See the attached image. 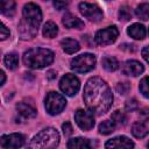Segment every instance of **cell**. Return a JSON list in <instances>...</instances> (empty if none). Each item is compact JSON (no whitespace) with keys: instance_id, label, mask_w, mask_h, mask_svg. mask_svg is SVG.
<instances>
[{"instance_id":"obj_1","label":"cell","mask_w":149,"mask_h":149,"mask_svg":"<svg viewBox=\"0 0 149 149\" xmlns=\"http://www.w3.org/2000/svg\"><path fill=\"white\" fill-rule=\"evenodd\" d=\"M83 97L88 111L98 115L106 113L113 104V94L109 86L99 77H92L87 80Z\"/></svg>"},{"instance_id":"obj_2","label":"cell","mask_w":149,"mask_h":149,"mask_svg":"<svg viewBox=\"0 0 149 149\" xmlns=\"http://www.w3.org/2000/svg\"><path fill=\"white\" fill-rule=\"evenodd\" d=\"M42 21V12L36 3H27L22 9V20L19 24V34L22 40L36 36L38 26Z\"/></svg>"},{"instance_id":"obj_3","label":"cell","mask_w":149,"mask_h":149,"mask_svg":"<svg viewBox=\"0 0 149 149\" xmlns=\"http://www.w3.org/2000/svg\"><path fill=\"white\" fill-rule=\"evenodd\" d=\"M54 62V52L44 48L29 49L23 54V63L31 69H42Z\"/></svg>"},{"instance_id":"obj_4","label":"cell","mask_w":149,"mask_h":149,"mask_svg":"<svg viewBox=\"0 0 149 149\" xmlns=\"http://www.w3.org/2000/svg\"><path fill=\"white\" fill-rule=\"evenodd\" d=\"M59 143V134L55 128H44L37 133L28 144L29 148L36 149H50L57 147Z\"/></svg>"},{"instance_id":"obj_5","label":"cell","mask_w":149,"mask_h":149,"mask_svg":"<svg viewBox=\"0 0 149 149\" xmlns=\"http://www.w3.org/2000/svg\"><path fill=\"white\" fill-rule=\"evenodd\" d=\"M95 56L92 54H81L74 57L71 61V69L78 73H85L94 69L95 66Z\"/></svg>"},{"instance_id":"obj_6","label":"cell","mask_w":149,"mask_h":149,"mask_svg":"<svg viewBox=\"0 0 149 149\" xmlns=\"http://www.w3.org/2000/svg\"><path fill=\"white\" fill-rule=\"evenodd\" d=\"M65 105H66V100L62 94L54 92V91H51L47 94L44 106L49 114H51V115L59 114L65 108Z\"/></svg>"},{"instance_id":"obj_7","label":"cell","mask_w":149,"mask_h":149,"mask_svg":"<svg viewBox=\"0 0 149 149\" xmlns=\"http://www.w3.org/2000/svg\"><path fill=\"white\" fill-rule=\"evenodd\" d=\"M59 87H61L63 93H65L66 95L72 97L79 91L80 83H79V79L74 74L66 73L65 76L62 77V79L59 81Z\"/></svg>"},{"instance_id":"obj_8","label":"cell","mask_w":149,"mask_h":149,"mask_svg":"<svg viewBox=\"0 0 149 149\" xmlns=\"http://www.w3.org/2000/svg\"><path fill=\"white\" fill-rule=\"evenodd\" d=\"M118 35H119L118 28L115 26H111L105 29L98 30L95 33L94 41H95V43H98L100 45H108V44H112L116 40Z\"/></svg>"},{"instance_id":"obj_9","label":"cell","mask_w":149,"mask_h":149,"mask_svg":"<svg viewBox=\"0 0 149 149\" xmlns=\"http://www.w3.org/2000/svg\"><path fill=\"white\" fill-rule=\"evenodd\" d=\"M79 10H80V13L86 19H88L90 21H93V22L101 21L102 16H104L102 10L97 5L88 3V2H81V3H79Z\"/></svg>"},{"instance_id":"obj_10","label":"cell","mask_w":149,"mask_h":149,"mask_svg":"<svg viewBox=\"0 0 149 149\" xmlns=\"http://www.w3.org/2000/svg\"><path fill=\"white\" fill-rule=\"evenodd\" d=\"M74 120L79 128H81L83 130H90L94 126V118L91 111L87 112L84 109H77L74 113Z\"/></svg>"},{"instance_id":"obj_11","label":"cell","mask_w":149,"mask_h":149,"mask_svg":"<svg viewBox=\"0 0 149 149\" xmlns=\"http://www.w3.org/2000/svg\"><path fill=\"white\" fill-rule=\"evenodd\" d=\"M24 144V136L22 134H9L2 135L0 139V146L2 148H19Z\"/></svg>"},{"instance_id":"obj_12","label":"cell","mask_w":149,"mask_h":149,"mask_svg":"<svg viewBox=\"0 0 149 149\" xmlns=\"http://www.w3.org/2000/svg\"><path fill=\"white\" fill-rule=\"evenodd\" d=\"M122 72L127 76H133V77H136V76H140L143 71H144V68L143 65L137 62V61H127L122 64Z\"/></svg>"},{"instance_id":"obj_13","label":"cell","mask_w":149,"mask_h":149,"mask_svg":"<svg viewBox=\"0 0 149 149\" xmlns=\"http://www.w3.org/2000/svg\"><path fill=\"white\" fill-rule=\"evenodd\" d=\"M16 111L17 113L23 118V119H31L36 116V109L31 102L28 101H20L16 105Z\"/></svg>"},{"instance_id":"obj_14","label":"cell","mask_w":149,"mask_h":149,"mask_svg":"<svg viewBox=\"0 0 149 149\" xmlns=\"http://www.w3.org/2000/svg\"><path fill=\"white\" fill-rule=\"evenodd\" d=\"M106 148H133L134 143L126 136H116L111 139L105 144Z\"/></svg>"},{"instance_id":"obj_15","label":"cell","mask_w":149,"mask_h":149,"mask_svg":"<svg viewBox=\"0 0 149 149\" xmlns=\"http://www.w3.org/2000/svg\"><path fill=\"white\" fill-rule=\"evenodd\" d=\"M63 24L66 27V28H76V29H81L84 27V22L78 19L77 16L68 13L63 16V20H62Z\"/></svg>"},{"instance_id":"obj_16","label":"cell","mask_w":149,"mask_h":149,"mask_svg":"<svg viewBox=\"0 0 149 149\" xmlns=\"http://www.w3.org/2000/svg\"><path fill=\"white\" fill-rule=\"evenodd\" d=\"M127 33L130 37L135 40H143L146 37V28L140 23H134L128 27Z\"/></svg>"},{"instance_id":"obj_17","label":"cell","mask_w":149,"mask_h":149,"mask_svg":"<svg viewBox=\"0 0 149 149\" xmlns=\"http://www.w3.org/2000/svg\"><path fill=\"white\" fill-rule=\"evenodd\" d=\"M61 45L66 54H74L80 49L79 43L73 38H64L61 41Z\"/></svg>"},{"instance_id":"obj_18","label":"cell","mask_w":149,"mask_h":149,"mask_svg":"<svg viewBox=\"0 0 149 149\" xmlns=\"http://www.w3.org/2000/svg\"><path fill=\"white\" fill-rule=\"evenodd\" d=\"M91 144L88 142L87 139H83V137H74V139H71L69 140L68 142V148H71V149H86V148H90Z\"/></svg>"},{"instance_id":"obj_19","label":"cell","mask_w":149,"mask_h":149,"mask_svg":"<svg viewBox=\"0 0 149 149\" xmlns=\"http://www.w3.org/2000/svg\"><path fill=\"white\" fill-rule=\"evenodd\" d=\"M132 133H133V135L135 137L142 139V137L148 135L149 130H148V128L146 127V125L143 122H135L133 125V127H132Z\"/></svg>"},{"instance_id":"obj_20","label":"cell","mask_w":149,"mask_h":149,"mask_svg":"<svg viewBox=\"0 0 149 149\" xmlns=\"http://www.w3.org/2000/svg\"><path fill=\"white\" fill-rule=\"evenodd\" d=\"M57 33H58V27L52 21H49L43 26V35H44V37L54 38L57 35Z\"/></svg>"},{"instance_id":"obj_21","label":"cell","mask_w":149,"mask_h":149,"mask_svg":"<svg viewBox=\"0 0 149 149\" xmlns=\"http://www.w3.org/2000/svg\"><path fill=\"white\" fill-rule=\"evenodd\" d=\"M15 12L14 0H1V13L6 16H12Z\"/></svg>"},{"instance_id":"obj_22","label":"cell","mask_w":149,"mask_h":149,"mask_svg":"<svg viewBox=\"0 0 149 149\" xmlns=\"http://www.w3.org/2000/svg\"><path fill=\"white\" fill-rule=\"evenodd\" d=\"M3 62L6 64V66L9 69V70H14L17 68L19 65V56L15 54V52H9L3 58Z\"/></svg>"},{"instance_id":"obj_23","label":"cell","mask_w":149,"mask_h":149,"mask_svg":"<svg viewBox=\"0 0 149 149\" xmlns=\"http://www.w3.org/2000/svg\"><path fill=\"white\" fill-rule=\"evenodd\" d=\"M101 64H102L104 69H106L107 71H115L119 68V62L116 61V58L111 57V56L104 57L101 61Z\"/></svg>"},{"instance_id":"obj_24","label":"cell","mask_w":149,"mask_h":149,"mask_svg":"<svg viewBox=\"0 0 149 149\" xmlns=\"http://www.w3.org/2000/svg\"><path fill=\"white\" fill-rule=\"evenodd\" d=\"M115 129V122L113 120H105L99 125V132L104 135H108L113 133Z\"/></svg>"},{"instance_id":"obj_25","label":"cell","mask_w":149,"mask_h":149,"mask_svg":"<svg viewBox=\"0 0 149 149\" xmlns=\"http://www.w3.org/2000/svg\"><path fill=\"white\" fill-rule=\"evenodd\" d=\"M135 14L140 20H149V3H142L136 7Z\"/></svg>"},{"instance_id":"obj_26","label":"cell","mask_w":149,"mask_h":149,"mask_svg":"<svg viewBox=\"0 0 149 149\" xmlns=\"http://www.w3.org/2000/svg\"><path fill=\"white\" fill-rule=\"evenodd\" d=\"M139 88H140V92L142 93L143 97L149 98V77H144V78L140 81Z\"/></svg>"},{"instance_id":"obj_27","label":"cell","mask_w":149,"mask_h":149,"mask_svg":"<svg viewBox=\"0 0 149 149\" xmlns=\"http://www.w3.org/2000/svg\"><path fill=\"white\" fill-rule=\"evenodd\" d=\"M112 120H113L115 123L125 125L126 121H127V118H126L125 113H122V112H120V111H115V112L112 114Z\"/></svg>"},{"instance_id":"obj_28","label":"cell","mask_w":149,"mask_h":149,"mask_svg":"<svg viewBox=\"0 0 149 149\" xmlns=\"http://www.w3.org/2000/svg\"><path fill=\"white\" fill-rule=\"evenodd\" d=\"M119 17L120 20H123V21H128L132 19V12L129 9L128 6H122L119 10Z\"/></svg>"},{"instance_id":"obj_29","label":"cell","mask_w":149,"mask_h":149,"mask_svg":"<svg viewBox=\"0 0 149 149\" xmlns=\"http://www.w3.org/2000/svg\"><path fill=\"white\" fill-rule=\"evenodd\" d=\"M129 88H130V86H129L128 83H119V84L116 85V91H118V93H120V94H122V95L127 94L128 91H129Z\"/></svg>"},{"instance_id":"obj_30","label":"cell","mask_w":149,"mask_h":149,"mask_svg":"<svg viewBox=\"0 0 149 149\" xmlns=\"http://www.w3.org/2000/svg\"><path fill=\"white\" fill-rule=\"evenodd\" d=\"M70 2H71V0H54V1H52L54 7H55L56 9H58V10L65 8Z\"/></svg>"},{"instance_id":"obj_31","label":"cell","mask_w":149,"mask_h":149,"mask_svg":"<svg viewBox=\"0 0 149 149\" xmlns=\"http://www.w3.org/2000/svg\"><path fill=\"white\" fill-rule=\"evenodd\" d=\"M137 107H139V104H137L136 99H130V100H128V101L126 102V109H127V111L133 112V111H135Z\"/></svg>"},{"instance_id":"obj_32","label":"cell","mask_w":149,"mask_h":149,"mask_svg":"<svg viewBox=\"0 0 149 149\" xmlns=\"http://www.w3.org/2000/svg\"><path fill=\"white\" fill-rule=\"evenodd\" d=\"M62 129H63L64 135H66V136L71 135V134H72V132H73L72 126H71V123H70V122H64V123L62 125Z\"/></svg>"},{"instance_id":"obj_33","label":"cell","mask_w":149,"mask_h":149,"mask_svg":"<svg viewBox=\"0 0 149 149\" xmlns=\"http://www.w3.org/2000/svg\"><path fill=\"white\" fill-rule=\"evenodd\" d=\"M9 30H8V28L2 23L1 24V40H6L8 36H9Z\"/></svg>"},{"instance_id":"obj_34","label":"cell","mask_w":149,"mask_h":149,"mask_svg":"<svg viewBox=\"0 0 149 149\" xmlns=\"http://www.w3.org/2000/svg\"><path fill=\"white\" fill-rule=\"evenodd\" d=\"M142 56H143V58L149 63V45H147V47L143 48V50H142Z\"/></svg>"},{"instance_id":"obj_35","label":"cell","mask_w":149,"mask_h":149,"mask_svg":"<svg viewBox=\"0 0 149 149\" xmlns=\"http://www.w3.org/2000/svg\"><path fill=\"white\" fill-rule=\"evenodd\" d=\"M140 116H141L143 120L149 119V111H148V109H142V111L140 112Z\"/></svg>"},{"instance_id":"obj_36","label":"cell","mask_w":149,"mask_h":149,"mask_svg":"<svg viewBox=\"0 0 149 149\" xmlns=\"http://www.w3.org/2000/svg\"><path fill=\"white\" fill-rule=\"evenodd\" d=\"M55 77H56V72L52 71V70H50V71L48 72V78H49V79H54Z\"/></svg>"},{"instance_id":"obj_37","label":"cell","mask_w":149,"mask_h":149,"mask_svg":"<svg viewBox=\"0 0 149 149\" xmlns=\"http://www.w3.org/2000/svg\"><path fill=\"white\" fill-rule=\"evenodd\" d=\"M5 79H6V76H5V72L1 71V85L5 84Z\"/></svg>"},{"instance_id":"obj_38","label":"cell","mask_w":149,"mask_h":149,"mask_svg":"<svg viewBox=\"0 0 149 149\" xmlns=\"http://www.w3.org/2000/svg\"><path fill=\"white\" fill-rule=\"evenodd\" d=\"M147 146H148V147H149V142H148V144H147Z\"/></svg>"}]
</instances>
